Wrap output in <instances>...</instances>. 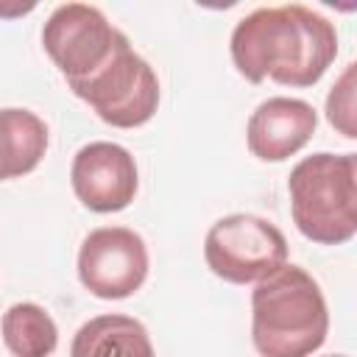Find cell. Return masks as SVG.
Here are the masks:
<instances>
[{
  "mask_svg": "<svg viewBox=\"0 0 357 357\" xmlns=\"http://www.w3.org/2000/svg\"><path fill=\"white\" fill-rule=\"evenodd\" d=\"M326 357H346V354H326Z\"/></svg>",
  "mask_w": 357,
  "mask_h": 357,
  "instance_id": "14",
  "label": "cell"
},
{
  "mask_svg": "<svg viewBox=\"0 0 357 357\" xmlns=\"http://www.w3.org/2000/svg\"><path fill=\"white\" fill-rule=\"evenodd\" d=\"M148 276L145 240L126 226L92 229L78 251V279L98 298H126Z\"/></svg>",
  "mask_w": 357,
  "mask_h": 357,
  "instance_id": "7",
  "label": "cell"
},
{
  "mask_svg": "<svg viewBox=\"0 0 357 357\" xmlns=\"http://www.w3.org/2000/svg\"><path fill=\"white\" fill-rule=\"evenodd\" d=\"M329 332L318 282L298 265H282L251 293V340L262 357H310Z\"/></svg>",
  "mask_w": 357,
  "mask_h": 357,
  "instance_id": "2",
  "label": "cell"
},
{
  "mask_svg": "<svg viewBox=\"0 0 357 357\" xmlns=\"http://www.w3.org/2000/svg\"><path fill=\"white\" fill-rule=\"evenodd\" d=\"M70 357H156L148 329L120 312L86 321L70 346Z\"/></svg>",
  "mask_w": 357,
  "mask_h": 357,
  "instance_id": "10",
  "label": "cell"
},
{
  "mask_svg": "<svg viewBox=\"0 0 357 357\" xmlns=\"http://www.w3.org/2000/svg\"><path fill=\"white\" fill-rule=\"evenodd\" d=\"M318 114L301 98H268L262 100L245 126L248 151L262 162H284L298 153L315 134Z\"/></svg>",
  "mask_w": 357,
  "mask_h": 357,
  "instance_id": "9",
  "label": "cell"
},
{
  "mask_svg": "<svg viewBox=\"0 0 357 357\" xmlns=\"http://www.w3.org/2000/svg\"><path fill=\"white\" fill-rule=\"evenodd\" d=\"M335 56V25L301 3L257 8L231 31V61L251 84L273 78L284 86H312Z\"/></svg>",
  "mask_w": 357,
  "mask_h": 357,
  "instance_id": "1",
  "label": "cell"
},
{
  "mask_svg": "<svg viewBox=\"0 0 357 357\" xmlns=\"http://www.w3.org/2000/svg\"><path fill=\"white\" fill-rule=\"evenodd\" d=\"M3 340L14 357H50L59 346L56 321L33 301L11 304L3 312Z\"/></svg>",
  "mask_w": 357,
  "mask_h": 357,
  "instance_id": "12",
  "label": "cell"
},
{
  "mask_svg": "<svg viewBox=\"0 0 357 357\" xmlns=\"http://www.w3.org/2000/svg\"><path fill=\"white\" fill-rule=\"evenodd\" d=\"M42 45L73 89L103 70L131 42L103 17L100 8L86 3H64L47 17Z\"/></svg>",
  "mask_w": 357,
  "mask_h": 357,
  "instance_id": "4",
  "label": "cell"
},
{
  "mask_svg": "<svg viewBox=\"0 0 357 357\" xmlns=\"http://www.w3.org/2000/svg\"><path fill=\"white\" fill-rule=\"evenodd\" d=\"M296 229L321 245L349 243L357 231V159L354 153L304 156L287 178Z\"/></svg>",
  "mask_w": 357,
  "mask_h": 357,
  "instance_id": "3",
  "label": "cell"
},
{
  "mask_svg": "<svg viewBox=\"0 0 357 357\" xmlns=\"http://www.w3.org/2000/svg\"><path fill=\"white\" fill-rule=\"evenodd\" d=\"M326 120L349 139L357 137L354 126V64L343 70V75L335 81V86L326 95Z\"/></svg>",
  "mask_w": 357,
  "mask_h": 357,
  "instance_id": "13",
  "label": "cell"
},
{
  "mask_svg": "<svg viewBox=\"0 0 357 357\" xmlns=\"http://www.w3.org/2000/svg\"><path fill=\"white\" fill-rule=\"evenodd\" d=\"M204 259L223 282L248 284L271 276L287 262V240L271 220L234 212L215 220L206 231Z\"/></svg>",
  "mask_w": 357,
  "mask_h": 357,
  "instance_id": "5",
  "label": "cell"
},
{
  "mask_svg": "<svg viewBox=\"0 0 357 357\" xmlns=\"http://www.w3.org/2000/svg\"><path fill=\"white\" fill-rule=\"evenodd\" d=\"M47 151V126L28 109H0V181L31 173Z\"/></svg>",
  "mask_w": 357,
  "mask_h": 357,
  "instance_id": "11",
  "label": "cell"
},
{
  "mask_svg": "<svg viewBox=\"0 0 357 357\" xmlns=\"http://www.w3.org/2000/svg\"><path fill=\"white\" fill-rule=\"evenodd\" d=\"M73 92L114 128H137L156 114L159 78L153 67L126 45L103 70H98Z\"/></svg>",
  "mask_w": 357,
  "mask_h": 357,
  "instance_id": "6",
  "label": "cell"
},
{
  "mask_svg": "<svg viewBox=\"0 0 357 357\" xmlns=\"http://www.w3.org/2000/svg\"><path fill=\"white\" fill-rule=\"evenodd\" d=\"M78 201L92 212H120L137 195V162L117 142L84 145L70 167Z\"/></svg>",
  "mask_w": 357,
  "mask_h": 357,
  "instance_id": "8",
  "label": "cell"
}]
</instances>
